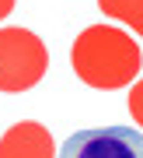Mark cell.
I'll return each instance as SVG.
<instances>
[{
	"label": "cell",
	"instance_id": "6da1fadb",
	"mask_svg": "<svg viewBox=\"0 0 143 158\" xmlns=\"http://www.w3.org/2000/svg\"><path fill=\"white\" fill-rule=\"evenodd\" d=\"M70 67L84 85L112 91V88H126L140 74L143 53L129 32L115 28V25H91L73 39Z\"/></svg>",
	"mask_w": 143,
	"mask_h": 158
},
{
	"label": "cell",
	"instance_id": "7a4b0ae2",
	"mask_svg": "<svg viewBox=\"0 0 143 158\" xmlns=\"http://www.w3.org/2000/svg\"><path fill=\"white\" fill-rule=\"evenodd\" d=\"M45 67H49V49L35 32L0 28V91L17 95L35 88L45 77Z\"/></svg>",
	"mask_w": 143,
	"mask_h": 158
},
{
	"label": "cell",
	"instance_id": "3957f363",
	"mask_svg": "<svg viewBox=\"0 0 143 158\" xmlns=\"http://www.w3.org/2000/svg\"><path fill=\"white\" fill-rule=\"evenodd\" d=\"M56 158H143V134L133 127H91L66 137Z\"/></svg>",
	"mask_w": 143,
	"mask_h": 158
},
{
	"label": "cell",
	"instance_id": "277c9868",
	"mask_svg": "<svg viewBox=\"0 0 143 158\" xmlns=\"http://www.w3.org/2000/svg\"><path fill=\"white\" fill-rule=\"evenodd\" d=\"M0 158H56V141L42 123H14L0 137Z\"/></svg>",
	"mask_w": 143,
	"mask_h": 158
},
{
	"label": "cell",
	"instance_id": "5b68a950",
	"mask_svg": "<svg viewBox=\"0 0 143 158\" xmlns=\"http://www.w3.org/2000/svg\"><path fill=\"white\" fill-rule=\"evenodd\" d=\"M101 14L129 25L136 35H143V0H98Z\"/></svg>",
	"mask_w": 143,
	"mask_h": 158
},
{
	"label": "cell",
	"instance_id": "8992f818",
	"mask_svg": "<svg viewBox=\"0 0 143 158\" xmlns=\"http://www.w3.org/2000/svg\"><path fill=\"white\" fill-rule=\"evenodd\" d=\"M129 116L136 119V123L143 127V77L136 81V85L129 88Z\"/></svg>",
	"mask_w": 143,
	"mask_h": 158
},
{
	"label": "cell",
	"instance_id": "52a82bcc",
	"mask_svg": "<svg viewBox=\"0 0 143 158\" xmlns=\"http://www.w3.org/2000/svg\"><path fill=\"white\" fill-rule=\"evenodd\" d=\"M11 11H14V0H0V21H4Z\"/></svg>",
	"mask_w": 143,
	"mask_h": 158
}]
</instances>
